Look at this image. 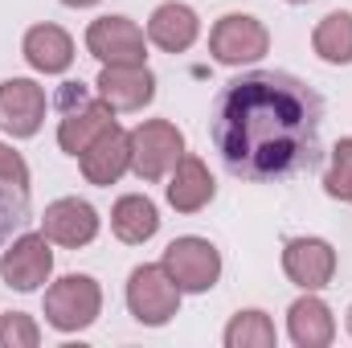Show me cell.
Wrapping results in <instances>:
<instances>
[{
  "label": "cell",
  "mask_w": 352,
  "mask_h": 348,
  "mask_svg": "<svg viewBox=\"0 0 352 348\" xmlns=\"http://www.w3.org/2000/svg\"><path fill=\"white\" fill-rule=\"evenodd\" d=\"M283 270L295 287L303 291H320L332 283L336 274V250L324 238H291L283 246Z\"/></svg>",
  "instance_id": "obj_10"
},
{
  "label": "cell",
  "mask_w": 352,
  "mask_h": 348,
  "mask_svg": "<svg viewBox=\"0 0 352 348\" xmlns=\"http://www.w3.org/2000/svg\"><path fill=\"white\" fill-rule=\"evenodd\" d=\"M217 184H213V173L205 168V160L197 156H180V164L173 168V180H168V205L176 213H197L213 201Z\"/></svg>",
  "instance_id": "obj_16"
},
{
  "label": "cell",
  "mask_w": 352,
  "mask_h": 348,
  "mask_svg": "<svg viewBox=\"0 0 352 348\" xmlns=\"http://www.w3.org/2000/svg\"><path fill=\"white\" fill-rule=\"evenodd\" d=\"M102 312V291L90 274H66L45 291V320L58 332H82Z\"/></svg>",
  "instance_id": "obj_2"
},
{
  "label": "cell",
  "mask_w": 352,
  "mask_h": 348,
  "mask_svg": "<svg viewBox=\"0 0 352 348\" xmlns=\"http://www.w3.org/2000/svg\"><path fill=\"white\" fill-rule=\"evenodd\" d=\"M127 144H131V173L140 176V180H160V176H168L180 164V156H184V135L176 131L168 119H148V123H140L131 135H127Z\"/></svg>",
  "instance_id": "obj_3"
},
{
  "label": "cell",
  "mask_w": 352,
  "mask_h": 348,
  "mask_svg": "<svg viewBox=\"0 0 352 348\" xmlns=\"http://www.w3.org/2000/svg\"><path fill=\"white\" fill-rule=\"evenodd\" d=\"M311 45L324 62L332 66H349L352 62V12H328L316 33H311Z\"/></svg>",
  "instance_id": "obj_20"
},
{
  "label": "cell",
  "mask_w": 352,
  "mask_h": 348,
  "mask_svg": "<svg viewBox=\"0 0 352 348\" xmlns=\"http://www.w3.org/2000/svg\"><path fill=\"white\" fill-rule=\"evenodd\" d=\"M266 50H270V33L258 17H246V12H226L213 33H209V54L221 62V66H246V62H258Z\"/></svg>",
  "instance_id": "obj_5"
},
{
  "label": "cell",
  "mask_w": 352,
  "mask_h": 348,
  "mask_svg": "<svg viewBox=\"0 0 352 348\" xmlns=\"http://www.w3.org/2000/svg\"><path fill=\"white\" fill-rule=\"evenodd\" d=\"M62 4H70V8H87V4H98V0H62Z\"/></svg>",
  "instance_id": "obj_26"
},
{
  "label": "cell",
  "mask_w": 352,
  "mask_h": 348,
  "mask_svg": "<svg viewBox=\"0 0 352 348\" xmlns=\"http://www.w3.org/2000/svg\"><path fill=\"white\" fill-rule=\"evenodd\" d=\"M156 94V74L148 66H102L98 74V98L115 111H140Z\"/></svg>",
  "instance_id": "obj_12"
},
{
  "label": "cell",
  "mask_w": 352,
  "mask_h": 348,
  "mask_svg": "<svg viewBox=\"0 0 352 348\" xmlns=\"http://www.w3.org/2000/svg\"><path fill=\"white\" fill-rule=\"evenodd\" d=\"M111 230H115L119 242L140 246V242H148V238L160 230V213H156V205H152L148 197L131 193V197H119V201H115V209H111Z\"/></svg>",
  "instance_id": "obj_19"
},
{
  "label": "cell",
  "mask_w": 352,
  "mask_h": 348,
  "mask_svg": "<svg viewBox=\"0 0 352 348\" xmlns=\"http://www.w3.org/2000/svg\"><path fill=\"white\" fill-rule=\"evenodd\" d=\"M45 119V90L33 78H8L0 83V131L12 140H29L41 131Z\"/></svg>",
  "instance_id": "obj_8"
},
{
  "label": "cell",
  "mask_w": 352,
  "mask_h": 348,
  "mask_svg": "<svg viewBox=\"0 0 352 348\" xmlns=\"http://www.w3.org/2000/svg\"><path fill=\"white\" fill-rule=\"evenodd\" d=\"M41 234L50 242H58V246H87L98 234V213L90 209L87 201H78V197H62V201H54L45 209Z\"/></svg>",
  "instance_id": "obj_11"
},
{
  "label": "cell",
  "mask_w": 352,
  "mask_h": 348,
  "mask_svg": "<svg viewBox=\"0 0 352 348\" xmlns=\"http://www.w3.org/2000/svg\"><path fill=\"white\" fill-rule=\"evenodd\" d=\"M349 332H352V307H349Z\"/></svg>",
  "instance_id": "obj_27"
},
{
  "label": "cell",
  "mask_w": 352,
  "mask_h": 348,
  "mask_svg": "<svg viewBox=\"0 0 352 348\" xmlns=\"http://www.w3.org/2000/svg\"><path fill=\"white\" fill-rule=\"evenodd\" d=\"M107 127H115V107H111V102H102V98H98V102H78V111L70 107V111L62 115L58 144H62V152L82 156Z\"/></svg>",
  "instance_id": "obj_13"
},
{
  "label": "cell",
  "mask_w": 352,
  "mask_h": 348,
  "mask_svg": "<svg viewBox=\"0 0 352 348\" xmlns=\"http://www.w3.org/2000/svg\"><path fill=\"white\" fill-rule=\"evenodd\" d=\"M160 266L168 270V279H173L180 291L201 295V291H209V287L217 283V274H221V254H217V246L205 242V238H176L173 246L164 250V262H160Z\"/></svg>",
  "instance_id": "obj_6"
},
{
  "label": "cell",
  "mask_w": 352,
  "mask_h": 348,
  "mask_svg": "<svg viewBox=\"0 0 352 348\" xmlns=\"http://www.w3.org/2000/svg\"><path fill=\"white\" fill-rule=\"evenodd\" d=\"M50 270H54V250H50V238H45V234H25V238H16V242L4 250V259H0L4 283L16 287V291H37V287L50 279Z\"/></svg>",
  "instance_id": "obj_9"
},
{
  "label": "cell",
  "mask_w": 352,
  "mask_h": 348,
  "mask_svg": "<svg viewBox=\"0 0 352 348\" xmlns=\"http://www.w3.org/2000/svg\"><path fill=\"white\" fill-rule=\"evenodd\" d=\"M37 340H41V332H37V324L29 316L8 312L0 320V348H37Z\"/></svg>",
  "instance_id": "obj_24"
},
{
  "label": "cell",
  "mask_w": 352,
  "mask_h": 348,
  "mask_svg": "<svg viewBox=\"0 0 352 348\" xmlns=\"http://www.w3.org/2000/svg\"><path fill=\"white\" fill-rule=\"evenodd\" d=\"M328 193H332L336 201H352V140H340V144L332 148Z\"/></svg>",
  "instance_id": "obj_23"
},
{
  "label": "cell",
  "mask_w": 352,
  "mask_h": 348,
  "mask_svg": "<svg viewBox=\"0 0 352 348\" xmlns=\"http://www.w3.org/2000/svg\"><path fill=\"white\" fill-rule=\"evenodd\" d=\"M287 332H291V340L299 348H328L332 336H336V320H332V312H328L324 299L303 295L287 312Z\"/></svg>",
  "instance_id": "obj_17"
},
{
  "label": "cell",
  "mask_w": 352,
  "mask_h": 348,
  "mask_svg": "<svg viewBox=\"0 0 352 348\" xmlns=\"http://www.w3.org/2000/svg\"><path fill=\"white\" fill-rule=\"evenodd\" d=\"M87 50L102 66H144V29L127 17H98L87 29Z\"/></svg>",
  "instance_id": "obj_7"
},
{
  "label": "cell",
  "mask_w": 352,
  "mask_h": 348,
  "mask_svg": "<svg viewBox=\"0 0 352 348\" xmlns=\"http://www.w3.org/2000/svg\"><path fill=\"white\" fill-rule=\"evenodd\" d=\"M127 168H131V144H127V131H119V123L107 127L82 152V173L90 184H115Z\"/></svg>",
  "instance_id": "obj_14"
},
{
  "label": "cell",
  "mask_w": 352,
  "mask_h": 348,
  "mask_svg": "<svg viewBox=\"0 0 352 348\" xmlns=\"http://www.w3.org/2000/svg\"><path fill=\"white\" fill-rule=\"evenodd\" d=\"M274 324L266 312H238L226 328V345L230 348H274Z\"/></svg>",
  "instance_id": "obj_21"
},
{
  "label": "cell",
  "mask_w": 352,
  "mask_h": 348,
  "mask_svg": "<svg viewBox=\"0 0 352 348\" xmlns=\"http://www.w3.org/2000/svg\"><path fill=\"white\" fill-rule=\"evenodd\" d=\"M25 62L41 74H66L74 62V41L62 25H33L25 33Z\"/></svg>",
  "instance_id": "obj_15"
},
{
  "label": "cell",
  "mask_w": 352,
  "mask_h": 348,
  "mask_svg": "<svg viewBox=\"0 0 352 348\" xmlns=\"http://www.w3.org/2000/svg\"><path fill=\"white\" fill-rule=\"evenodd\" d=\"M291 4H307V0H291Z\"/></svg>",
  "instance_id": "obj_28"
},
{
  "label": "cell",
  "mask_w": 352,
  "mask_h": 348,
  "mask_svg": "<svg viewBox=\"0 0 352 348\" xmlns=\"http://www.w3.org/2000/svg\"><path fill=\"white\" fill-rule=\"evenodd\" d=\"M29 221V184L0 180V246Z\"/></svg>",
  "instance_id": "obj_22"
},
{
  "label": "cell",
  "mask_w": 352,
  "mask_h": 348,
  "mask_svg": "<svg viewBox=\"0 0 352 348\" xmlns=\"http://www.w3.org/2000/svg\"><path fill=\"white\" fill-rule=\"evenodd\" d=\"M0 180L29 184V164H25V160H21V152H12L8 144H0Z\"/></svg>",
  "instance_id": "obj_25"
},
{
  "label": "cell",
  "mask_w": 352,
  "mask_h": 348,
  "mask_svg": "<svg viewBox=\"0 0 352 348\" xmlns=\"http://www.w3.org/2000/svg\"><path fill=\"white\" fill-rule=\"evenodd\" d=\"M127 307L140 324L160 328L180 307V287L168 279L164 266H135L131 279H127Z\"/></svg>",
  "instance_id": "obj_4"
},
{
  "label": "cell",
  "mask_w": 352,
  "mask_h": 348,
  "mask_svg": "<svg viewBox=\"0 0 352 348\" xmlns=\"http://www.w3.org/2000/svg\"><path fill=\"white\" fill-rule=\"evenodd\" d=\"M197 33H201V21H197V12L188 8V4H160L156 12H152V21H148V37L164 50V54H184L192 41H197Z\"/></svg>",
  "instance_id": "obj_18"
},
{
  "label": "cell",
  "mask_w": 352,
  "mask_h": 348,
  "mask_svg": "<svg viewBox=\"0 0 352 348\" xmlns=\"http://www.w3.org/2000/svg\"><path fill=\"white\" fill-rule=\"evenodd\" d=\"M213 144L246 180L303 173L320 152V98L291 74L234 78L213 107Z\"/></svg>",
  "instance_id": "obj_1"
}]
</instances>
